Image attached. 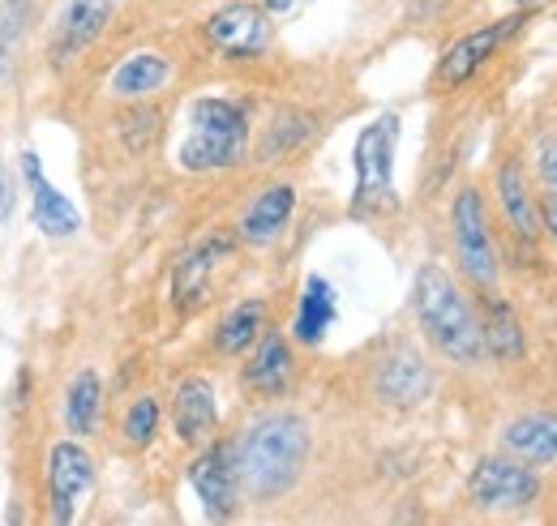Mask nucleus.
I'll return each instance as SVG.
<instances>
[{
  "label": "nucleus",
  "mask_w": 557,
  "mask_h": 526,
  "mask_svg": "<svg viewBox=\"0 0 557 526\" xmlns=\"http://www.w3.org/2000/svg\"><path fill=\"white\" fill-rule=\"evenodd\" d=\"M412 317L429 347L450 360L455 368H476L485 364V342H481V317L468 291L455 283L446 265L424 262L412 278Z\"/></svg>",
  "instance_id": "nucleus-2"
},
{
  "label": "nucleus",
  "mask_w": 557,
  "mask_h": 526,
  "mask_svg": "<svg viewBox=\"0 0 557 526\" xmlns=\"http://www.w3.org/2000/svg\"><path fill=\"white\" fill-rule=\"evenodd\" d=\"M493 193H497V205L510 223V231L519 240H536L541 236V205L532 198V185H528V172L519 159H502L497 163V176H493Z\"/></svg>",
  "instance_id": "nucleus-18"
},
{
  "label": "nucleus",
  "mask_w": 557,
  "mask_h": 526,
  "mask_svg": "<svg viewBox=\"0 0 557 526\" xmlns=\"http://www.w3.org/2000/svg\"><path fill=\"white\" fill-rule=\"evenodd\" d=\"M481 342H485V360H497V364H519L528 355V334H523V322L519 313L497 300V296H485L481 300Z\"/></svg>",
  "instance_id": "nucleus-20"
},
{
  "label": "nucleus",
  "mask_w": 557,
  "mask_h": 526,
  "mask_svg": "<svg viewBox=\"0 0 557 526\" xmlns=\"http://www.w3.org/2000/svg\"><path fill=\"white\" fill-rule=\"evenodd\" d=\"M292 210H296V189H292L287 180L267 185L258 198L245 205V214H240V223H236V240L249 245V249H267L271 240L283 236Z\"/></svg>",
  "instance_id": "nucleus-15"
},
{
  "label": "nucleus",
  "mask_w": 557,
  "mask_h": 526,
  "mask_svg": "<svg viewBox=\"0 0 557 526\" xmlns=\"http://www.w3.org/2000/svg\"><path fill=\"white\" fill-rule=\"evenodd\" d=\"M536 176H541L545 193L557 198V133H545V137L536 141Z\"/></svg>",
  "instance_id": "nucleus-27"
},
{
  "label": "nucleus",
  "mask_w": 557,
  "mask_h": 526,
  "mask_svg": "<svg viewBox=\"0 0 557 526\" xmlns=\"http://www.w3.org/2000/svg\"><path fill=\"white\" fill-rule=\"evenodd\" d=\"M172 428L185 446H207L219 428V402H214V386L207 377H185L172 394Z\"/></svg>",
  "instance_id": "nucleus-16"
},
{
  "label": "nucleus",
  "mask_w": 557,
  "mask_h": 526,
  "mask_svg": "<svg viewBox=\"0 0 557 526\" xmlns=\"http://www.w3.org/2000/svg\"><path fill=\"white\" fill-rule=\"evenodd\" d=\"M249 112L236 99L223 95H207L194 99L189 108V133L176 150V163L194 176H210V172H227L240 167L249 159Z\"/></svg>",
  "instance_id": "nucleus-3"
},
{
  "label": "nucleus",
  "mask_w": 557,
  "mask_h": 526,
  "mask_svg": "<svg viewBox=\"0 0 557 526\" xmlns=\"http://www.w3.org/2000/svg\"><path fill=\"white\" fill-rule=\"evenodd\" d=\"M232 450H236V471H240V492L249 501H278L305 475L313 437H309L305 415H296V411H262L232 441Z\"/></svg>",
  "instance_id": "nucleus-1"
},
{
  "label": "nucleus",
  "mask_w": 557,
  "mask_h": 526,
  "mask_svg": "<svg viewBox=\"0 0 557 526\" xmlns=\"http://www.w3.org/2000/svg\"><path fill=\"white\" fill-rule=\"evenodd\" d=\"M450 249H455L459 274L472 287L488 291L497 283L502 262H497V245H493V231H488L485 193L476 185H463L450 201Z\"/></svg>",
  "instance_id": "nucleus-5"
},
{
  "label": "nucleus",
  "mask_w": 557,
  "mask_h": 526,
  "mask_svg": "<svg viewBox=\"0 0 557 526\" xmlns=\"http://www.w3.org/2000/svg\"><path fill=\"white\" fill-rule=\"evenodd\" d=\"M95 479H99V466L90 459V450L65 437L48 450V466H44V497H48V518L57 526H70L82 510V501L95 492Z\"/></svg>",
  "instance_id": "nucleus-8"
},
{
  "label": "nucleus",
  "mask_w": 557,
  "mask_h": 526,
  "mask_svg": "<svg viewBox=\"0 0 557 526\" xmlns=\"http://www.w3.org/2000/svg\"><path fill=\"white\" fill-rule=\"evenodd\" d=\"M39 17V0H0V95L13 86L22 52H26V35Z\"/></svg>",
  "instance_id": "nucleus-23"
},
{
  "label": "nucleus",
  "mask_w": 557,
  "mask_h": 526,
  "mask_svg": "<svg viewBox=\"0 0 557 526\" xmlns=\"http://www.w3.org/2000/svg\"><path fill=\"white\" fill-rule=\"evenodd\" d=\"M296 377V355H292V342L278 334L275 326H267L258 334V342L249 347V360L240 368V381L245 390L258 398H283L287 386Z\"/></svg>",
  "instance_id": "nucleus-13"
},
{
  "label": "nucleus",
  "mask_w": 557,
  "mask_h": 526,
  "mask_svg": "<svg viewBox=\"0 0 557 526\" xmlns=\"http://www.w3.org/2000/svg\"><path fill=\"white\" fill-rule=\"evenodd\" d=\"M172 82V61L154 48H138L108 73V95L121 103H146Z\"/></svg>",
  "instance_id": "nucleus-17"
},
{
  "label": "nucleus",
  "mask_w": 557,
  "mask_h": 526,
  "mask_svg": "<svg viewBox=\"0 0 557 526\" xmlns=\"http://www.w3.org/2000/svg\"><path fill=\"white\" fill-rule=\"evenodd\" d=\"M373 394L382 398L386 406H399V411L420 406L424 398L433 394V368L424 364L420 351L395 347V351L377 364V373H373Z\"/></svg>",
  "instance_id": "nucleus-14"
},
{
  "label": "nucleus",
  "mask_w": 557,
  "mask_h": 526,
  "mask_svg": "<svg viewBox=\"0 0 557 526\" xmlns=\"http://www.w3.org/2000/svg\"><path fill=\"white\" fill-rule=\"evenodd\" d=\"M108 4H121V0H108Z\"/></svg>",
  "instance_id": "nucleus-32"
},
{
  "label": "nucleus",
  "mask_w": 557,
  "mask_h": 526,
  "mask_svg": "<svg viewBox=\"0 0 557 526\" xmlns=\"http://www.w3.org/2000/svg\"><path fill=\"white\" fill-rule=\"evenodd\" d=\"M536 497H541V475L510 454H485V459H476L472 475H468V501L485 514L528 510V505H536Z\"/></svg>",
  "instance_id": "nucleus-7"
},
{
  "label": "nucleus",
  "mask_w": 557,
  "mask_h": 526,
  "mask_svg": "<svg viewBox=\"0 0 557 526\" xmlns=\"http://www.w3.org/2000/svg\"><path fill=\"white\" fill-rule=\"evenodd\" d=\"M232 249H236L232 231H210V236H202L198 245H189L176 258V265H172V300H176L181 313H194V309L207 304L210 278H214L219 265L232 258Z\"/></svg>",
  "instance_id": "nucleus-11"
},
{
  "label": "nucleus",
  "mask_w": 557,
  "mask_h": 526,
  "mask_svg": "<svg viewBox=\"0 0 557 526\" xmlns=\"http://www.w3.org/2000/svg\"><path fill=\"white\" fill-rule=\"evenodd\" d=\"M313 129H318V121H313L309 112H300V108H278L271 129L262 137V146H258V159H283V154L300 150V146L313 137Z\"/></svg>",
  "instance_id": "nucleus-25"
},
{
  "label": "nucleus",
  "mask_w": 557,
  "mask_h": 526,
  "mask_svg": "<svg viewBox=\"0 0 557 526\" xmlns=\"http://www.w3.org/2000/svg\"><path fill=\"white\" fill-rule=\"evenodd\" d=\"M528 17H532V9H519V13H510V17H497V22H488V26H476V30L459 35V39L442 52V61H437V68H433V82H437L442 90H459V86H468V82L497 57V48L523 30Z\"/></svg>",
  "instance_id": "nucleus-9"
},
{
  "label": "nucleus",
  "mask_w": 557,
  "mask_h": 526,
  "mask_svg": "<svg viewBox=\"0 0 557 526\" xmlns=\"http://www.w3.org/2000/svg\"><path fill=\"white\" fill-rule=\"evenodd\" d=\"M267 326H271V304L267 300H240L214 326V351L219 355H245Z\"/></svg>",
  "instance_id": "nucleus-24"
},
{
  "label": "nucleus",
  "mask_w": 557,
  "mask_h": 526,
  "mask_svg": "<svg viewBox=\"0 0 557 526\" xmlns=\"http://www.w3.org/2000/svg\"><path fill=\"white\" fill-rule=\"evenodd\" d=\"M61 419H65V433L77 441H90L103 424V377L95 368H77L65 386L61 398Z\"/></svg>",
  "instance_id": "nucleus-21"
},
{
  "label": "nucleus",
  "mask_w": 557,
  "mask_h": 526,
  "mask_svg": "<svg viewBox=\"0 0 557 526\" xmlns=\"http://www.w3.org/2000/svg\"><path fill=\"white\" fill-rule=\"evenodd\" d=\"M189 488L198 492L202 510H207L214 523L223 518H236L240 510V471H236V450L232 441H214L198 446V459L189 462Z\"/></svg>",
  "instance_id": "nucleus-10"
},
{
  "label": "nucleus",
  "mask_w": 557,
  "mask_h": 526,
  "mask_svg": "<svg viewBox=\"0 0 557 526\" xmlns=\"http://www.w3.org/2000/svg\"><path fill=\"white\" fill-rule=\"evenodd\" d=\"M532 4H536V0H519V9H532Z\"/></svg>",
  "instance_id": "nucleus-31"
},
{
  "label": "nucleus",
  "mask_w": 557,
  "mask_h": 526,
  "mask_svg": "<svg viewBox=\"0 0 557 526\" xmlns=\"http://www.w3.org/2000/svg\"><path fill=\"white\" fill-rule=\"evenodd\" d=\"M395 150H399V116L382 112L373 116L356 146H351V163H356V189H351V218H377L386 210H395Z\"/></svg>",
  "instance_id": "nucleus-4"
},
{
  "label": "nucleus",
  "mask_w": 557,
  "mask_h": 526,
  "mask_svg": "<svg viewBox=\"0 0 557 526\" xmlns=\"http://www.w3.org/2000/svg\"><path fill=\"white\" fill-rule=\"evenodd\" d=\"M275 13L258 0H227L202 22V35H207L210 52L223 57V61H262L271 52V39H275Z\"/></svg>",
  "instance_id": "nucleus-6"
},
{
  "label": "nucleus",
  "mask_w": 557,
  "mask_h": 526,
  "mask_svg": "<svg viewBox=\"0 0 557 526\" xmlns=\"http://www.w3.org/2000/svg\"><path fill=\"white\" fill-rule=\"evenodd\" d=\"M17 167H22V180H26V189H30V223H35L48 240H70V236H77L82 214H77V205L44 176L39 154L26 150V154L17 159Z\"/></svg>",
  "instance_id": "nucleus-12"
},
{
  "label": "nucleus",
  "mask_w": 557,
  "mask_h": 526,
  "mask_svg": "<svg viewBox=\"0 0 557 526\" xmlns=\"http://www.w3.org/2000/svg\"><path fill=\"white\" fill-rule=\"evenodd\" d=\"M339 317V300H335V287L322 278V274H309L305 287H300V300H296V317H292V338L305 342V347H318L326 338V329L335 326Z\"/></svg>",
  "instance_id": "nucleus-22"
},
{
  "label": "nucleus",
  "mask_w": 557,
  "mask_h": 526,
  "mask_svg": "<svg viewBox=\"0 0 557 526\" xmlns=\"http://www.w3.org/2000/svg\"><path fill=\"white\" fill-rule=\"evenodd\" d=\"M502 454L528 462V466H549V462H557V415L554 411L515 415V419L502 428Z\"/></svg>",
  "instance_id": "nucleus-19"
},
{
  "label": "nucleus",
  "mask_w": 557,
  "mask_h": 526,
  "mask_svg": "<svg viewBox=\"0 0 557 526\" xmlns=\"http://www.w3.org/2000/svg\"><path fill=\"white\" fill-rule=\"evenodd\" d=\"M536 205H541V231H549L557 240V198L545 193V198H536Z\"/></svg>",
  "instance_id": "nucleus-29"
},
{
  "label": "nucleus",
  "mask_w": 557,
  "mask_h": 526,
  "mask_svg": "<svg viewBox=\"0 0 557 526\" xmlns=\"http://www.w3.org/2000/svg\"><path fill=\"white\" fill-rule=\"evenodd\" d=\"M159 428H163V402H159V394H138L125 406V415H121V441L129 450L154 446Z\"/></svg>",
  "instance_id": "nucleus-26"
},
{
  "label": "nucleus",
  "mask_w": 557,
  "mask_h": 526,
  "mask_svg": "<svg viewBox=\"0 0 557 526\" xmlns=\"http://www.w3.org/2000/svg\"><path fill=\"white\" fill-rule=\"evenodd\" d=\"M262 4H267L271 13H287V9H292V0H262Z\"/></svg>",
  "instance_id": "nucleus-30"
},
{
  "label": "nucleus",
  "mask_w": 557,
  "mask_h": 526,
  "mask_svg": "<svg viewBox=\"0 0 557 526\" xmlns=\"http://www.w3.org/2000/svg\"><path fill=\"white\" fill-rule=\"evenodd\" d=\"M13 201H17V185H13V176H9V167H4V159H0V223H9Z\"/></svg>",
  "instance_id": "nucleus-28"
}]
</instances>
